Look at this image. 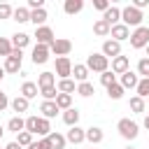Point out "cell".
Segmentation results:
<instances>
[{"mask_svg":"<svg viewBox=\"0 0 149 149\" xmlns=\"http://www.w3.org/2000/svg\"><path fill=\"white\" fill-rule=\"evenodd\" d=\"M142 19H144V14L140 12V9H135L133 5H128V7H123L121 9V23L123 26H135V28H140V23H142Z\"/></svg>","mask_w":149,"mask_h":149,"instance_id":"cell-1","label":"cell"},{"mask_svg":"<svg viewBox=\"0 0 149 149\" xmlns=\"http://www.w3.org/2000/svg\"><path fill=\"white\" fill-rule=\"evenodd\" d=\"M116 130H119V135H121L123 140H135V137L140 135V126H137L135 121H130V119H119Z\"/></svg>","mask_w":149,"mask_h":149,"instance_id":"cell-2","label":"cell"},{"mask_svg":"<svg viewBox=\"0 0 149 149\" xmlns=\"http://www.w3.org/2000/svg\"><path fill=\"white\" fill-rule=\"evenodd\" d=\"M128 40H130V47H133V49H147V44H149V28H147V26L135 28Z\"/></svg>","mask_w":149,"mask_h":149,"instance_id":"cell-3","label":"cell"},{"mask_svg":"<svg viewBox=\"0 0 149 149\" xmlns=\"http://www.w3.org/2000/svg\"><path fill=\"white\" fill-rule=\"evenodd\" d=\"M86 68H88V72L93 70V72H105V70H109V58H105L102 54H91L88 58H86Z\"/></svg>","mask_w":149,"mask_h":149,"instance_id":"cell-4","label":"cell"},{"mask_svg":"<svg viewBox=\"0 0 149 149\" xmlns=\"http://www.w3.org/2000/svg\"><path fill=\"white\" fill-rule=\"evenodd\" d=\"M21 63H23V51H21V49H14V51H12V56H7V58H5L2 70H5V72H9V74H16V72L21 70Z\"/></svg>","mask_w":149,"mask_h":149,"instance_id":"cell-5","label":"cell"},{"mask_svg":"<svg viewBox=\"0 0 149 149\" xmlns=\"http://www.w3.org/2000/svg\"><path fill=\"white\" fill-rule=\"evenodd\" d=\"M49 51L56 54V56H68V54L72 51V42L65 40V37H56V40L49 44Z\"/></svg>","mask_w":149,"mask_h":149,"instance_id":"cell-6","label":"cell"},{"mask_svg":"<svg viewBox=\"0 0 149 149\" xmlns=\"http://www.w3.org/2000/svg\"><path fill=\"white\" fill-rule=\"evenodd\" d=\"M56 74H58L61 79H70V74H72V63H70L68 56H58V58H56Z\"/></svg>","mask_w":149,"mask_h":149,"instance_id":"cell-7","label":"cell"},{"mask_svg":"<svg viewBox=\"0 0 149 149\" xmlns=\"http://www.w3.org/2000/svg\"><path fill=\"white\" fill-rule=\"evenodd\" d=\"M49 54H51V51H49V47H47V44H35V47H33V56H30V58H33V63H35V65H42V63H47V61H49Z\"/></svg>","mask_w":149,"mask_h":149,"instance_id":"cell-8","label":"cell"},{"mask_svg":"<svg viewBox=\"0 0 149 149\" xmlns=\"http://www.w3.org/2000/svg\"><path fill=\"white\" fill-rule=\"evenodd\" d=\"M105 58H116V56H121V44L119 42H114V40H105L102 42V51H100Z\"/></svg>","mask_w":149,"mask_h":149,"instance_id":"cell-9","label":"cell"},{"mask_svg":"<svg viewBox=\"0 0 149 149\" xmlns=\"http://www.w3.org/2000/svg\"><path fill=\"white\" fill-rule=\"evenodd\" d=\"M109 35L114 37V42H119V44H121L123 40H128V37H130V28H128V26H123V23H116V26H112V28H109Z\"/></svg>","mask_w":149,"mask_h":149,"instance_id":"cell-10","label":"cell"},{"mask_svg":"<svg viewBox=\"0 0 149 149\" xmlns=\"http://www.w3.org/2000/svg\"><path fill=\"white\" fill-rule=\"evenodd\" d=\"M35 37H37V44H51L56 37H54V30L49 26H42V28H35Z\"/></svg>","mask_w":149,"mask_h":149,"instance_id":"cell-11","label":"cell"},{"mask_svg":"<svg viewBox=\"0 0 149 149\" xmlns=\"http://www.w3.org/2000/svg\"><path fill=\"white\" fill-rule=\"evenodd\" d=\"M128 70H130L128 56H116V58H112V72H114V74H123V72H128Z\"/></svg>","mask_w":149,"mask_h":149,"instance_id":"cell-12","label":"cell"},{"mask_svg":"<svg viewBox=\"0 0 149 149\" xmlns=\"http://www.w3.org/2000/svg\"><path fill=\"white\" fill-rule=\"evenodd\" d=\"M84 140H86V130L79 128V126H72L65 135V142H72V144H81Z\"/></svg>","mask_w":149,"mask_h":149,"instance_id":"cell-13","label":"cell"},{"mask_svg":"<svg viewBox=\"0 0 149 149\" xmlns=\"http://www.w3.org/2000/svg\"><path fill=\"white\" fill-rule=\"evenodd\" d=\"M102 21H107V23H109V28H112V26H116V23L121 21V9H119V7H114V5H109V9H107V12H102Z\"/></svg>","mask_w":149,"mask_h":149,"instance_id":"cell-14","label":"cell"},{"mask_svg":"<svg viewBox=\"0 0 149 149\" xmlns=\"http://www.w3.org/2000/svg\"><path fill=\"white\" fill-rule=\"evenodd\" d=\"M137 81H140V77H137V72H133V70H128V72H123L121 74V86H123V91L126 88H135L137 86Z\"/></svg>","mask_w":149,"mask_h":149,"instance_id":"cell-15","label":"cell"},{"mask_svg":"<svg viewBox=\"0 0 149 149\" xmlns=\"http://www.w3.org/2000/svg\"><path fill=\"white\" fill-rule=\"evenodd\" d=\"M40 112H42V116H44V119H54L61 109L56 107V102H54V100H44V102L40 105Z\"/></svg>","mask_w":149,"mask_h":149,"instance_id":"cell-16","label":"cell"},{"mask_svg":"<svg viewBox=\"0 0 149 149\" xmlns=\"http://www.w3.org/2000/svg\"><path fill=\"white\" fill-rule=\"evenodd\" d=\"M47 142H49V149H65V135L61 133H49L47 135Z\"/></svg>","mask_w":149,"mask_h":149,"instance_id":"cell-17","label":"cell"},{"mask_svg":"<svg viewBox=\"0 0 149 149\" xmlns=\"http://www.w3.org/2000/svg\"><path fill=\"white\" fill-rule=\"evenodd\" d=\"M49 86H56V74L54 72H42L37 77V88H49Z\"/></svg>","mask_w":149,"mask_h":149,"instance_id":"cell-18","label":"cell"},{"mask_svg":"<svg viewBox=\"0 0 149 149\" xmlns=\"http://www.w3.org/2000/svg\"><path fill=\"white\" fill-rule=\"evenodd\" d=\"M102 128H98V126H91V128H86V140L91 142V144H100L102 142Z\"/></svg>","mask_w":149,"mask_h":149,"instance_id":"cell-19","label":"cell"},{"mask_svg":"<svg viewBox=\"0 0 149 149\" xmlns=\"http://www.w3.org/2000/svg\"><path fill=\"white\" fill-rule=\"evenodd\" d=\"M28 42H30L28 33H14L12 35V47L14 49H23V47H28Z\"/></svg>","mask_w":149,"mask_h":149,"instance_id":"cell-20","label":"cell"},{"mask_svg":"<svg viewBox=\"0 0 149 149\" xmlns=\"http://www.w3.org/2000/svg\"><path fill=\"white\" fill-rule=\"evenodd\" d=\"M37 93H40V88H37V84H35V81H23V86H21V95H23L26 100L35 98Z\"/></svg>","mask_w":149,"mask_h":149,"instance_id":"cell-21","label":"cell"},{"mask_svg":"<svg viewBox=\"0 0 149 149\" xmlns=\"http://www.w3.org/2000/svg\"><path fill=\"white\" fill-rule=\"evenodd\" d=\"M7 130H12V133H21V130H26V119H21V116H12L9 121H7Z\"/></svg>","mask_w":149,"mask_h":149,"instance_id":"cell-22","label":"cell"},{"mask_svg":"<svg viewBox=\"0 0 149 149\" xmlns=\"http://www.w3.org/2000/svg\"><path fill=\"white\" fill-rule=\"evenodd\" d=\"M63 9H65V14H79L81 9H84V2L81 0H65V5H63Z\"/></svg>","mask_w":149,"mask_h":149,"instance_id":"cell-23","label":"cell"},{"mask_svg":"<svg viewBox=\"0 0 149 149\" xmlns=\"http://www.w3.org/2000/svg\"><path fill=\"white\" fill-rule=\"evenodd\" d=\"M47 19H49V16H47V9H44V7H42V9H35V12H30V21L35 23V28H42Z\"/></svg>","mask_w":149,"mask_h":149,"instance_id":"cell-24","label":"cell"},{"mask_svg":"<svg viewBox=\"0 0 149 149\" xmlns=\"http://www.w3.org/2000/svg\"><path fill=\"white\" fill-rule=\"evenodd\" d=\"M56 88H58V93H68V95H72V93H77V84H74L72 79H61Z\"/></svg>","mask_w":149,"mask_h":149,"instance_id":"cell-25","label":"cell"},{"mask_svg":"<svg viewBox=\"0 0 149 149\" xmlns=\"http://www.w3.org/2000/svg\"><path fill=\"white\" fill-rule=\"evenodd\" d=\"M63 121L72 128V126H77V121H79V109L77 107H70V109H65L63 112Z\"/></svg>","mask_w":149,"mask_h":149,"instance_id":"cell-26","label":"cell"},{"mask_svg":"<svg viewBox=\"0 0 149 149\" xmlns=\"http://www.w3.org/2000/svg\"><path fill=\"white\" fill-rule=\"evenodd\" d=\"M12 19L19 21V23H26V21H30V9L28 7H16L12 12Z\"/></svg>","mask_w":149,"mask_h":149,"instance_id":"cell-27","label":"cell"},{"mask_svg":"<svg viewBox=\"0 0 149 149\" xmlns=\"http://www.w3.org/2000/svg\"><path fill=\"white\" fill-rule=\"evenodd\" d=\"M72 74H74V81H79V84H81V81H86V79H88V68L77 63V65H72Z\"/></svg>","mask_w":149,"mask_h":149,"instance_id":"cell-28","label":"cell"},{"mask_svg":"<svg viewBox=\"0 0 149 149\" xmlns=\"http://www.w3.org/2000/svg\"><path fill=\"white\" fill-rule=\"evenodd\" d=\"M54 102H56V107H58V109H63V112H65V109H70V107H72V95H68V93H58Z\"/></svg>","mask_w":149,"mask_h":149,"instance_id":"cell-29","label":"cell"},{"mask_svg":"<svg viewBox=\"0 0 149 149\" xmlns=\"http://www.w3.org/2000/svg\"><path fill=\"white\" fill-rule=\"evenodd\" d=\"M93 33H95L98 37H107V35H109V23L102 21V19H98V21L93 23Z\"/></svg>","mask_w":149,"mask_h":149,"instance_id":"cell-30","label":"cell"},{"mask_svg":"<svg viewBox=\"0 0 149 149\" xmlns=\"http://www.w3.org/2000/svg\"><path fill=\"white\" fill-rule=\"evenodd\" d=\"M9 105H12V109H14L16 114H21V112H28V100H26L23 95H16V98H14Z\"/></svg>","mask_w":149,"mask_h":149,"instance_id":"cell-31","label":"cell"},{"mask_svg":"<svg viewBox=\"0 0 149 149\" xmlns=\"http://www.w3.org/2000/svg\"><path fill=\"white\" fill-rule=\"evenodd\" d=\"M128 107L133 109V114H142V112H144V107H147V102H144L142 98L133 95V98H130V102H128Z\"/></svg>","mask_w":149,"mask_h":149,"instance_id":"cell-32","label":"cell"},{"mask_svg":"<svg viewBox=\"0 0 149 149\" xmlns=\"http://www.w3.org/2000/svg\"><path fill=\"white\" fill-rule=\"evenodd\" d=\"M51 133V126H49V119H44V116H37V135H42V137H47Z\"/></svg>","mask_w":149,"mask_h":149,"instance_id":"cell-33","label":"cell"},{"mask_svg":"<svg viewBox=\"0 0 149 149\" xmlns=\"http://www.w3.org/2000/svg\"><path fill=\"white\" fill-rule=\"evenodd\" d=\"M135 91H137V98H149V77L147 79H140L137 81V86H135Z\"/></svg>","mask_w":149,"mask_h":149,"instance_id":"cell-34","label":"cell"},{"mask_svg":"<svg viewBox=\"0 0 149 149\" xmlns=\"http://www.w3.org/2000/svg\"><path fill=\"white\" fill-rule=\"evenodd\" d=\"M77 93H79L81 98H88V95H93L95 91H93V84H91V81H81V84H77Z\"/></svg>","mask_w":149,"mask_h":149,"instance_id":"cell-35","label":"cell"},{"mask_svg":"<svg viewBox=\"0 0 149 149\" xmlns=\"http://www.w3.org/2000/svg\"><path fill=\"white\" fill-rule=\"evenodd\" d=\"M107 95L112 98V100H121V95H123V86L116 81V84H112V86H107Z\"/></svg>","mask_w":149,"mask_h":149,"instance_id":"cell-36","label":"cell"},{"mask_svg":"<svg viewBox=\"0 0 149 149\" xmlns=\"http://www.w3.org/2000/svg\"><path fill=\"white\" fill-rule=\"evenodd\" d=\"M14 142H16L19 147H30V144H33V135H30L28 130H21V133H19V137H16Z\"/></svg>","mask_w":149,"mask_h":149,"instance_id":"cell-37","label":"cell"},{"mask_svg":"<svg viewBox=\"0 0 149 149\" xmlns=\"http://www.w3.org/2000/svg\"><path fill=\"white\" fill-rule=\"evenodd\" d=\"M12 51H14V47H12V40H7V37H0V56H12Z\"/></svg>","mask_w":149,"mask_h":149,"instance_id":"cell-38","label":"cell"},{"mask_svg":"<svg viewBox=\"0 0 149 149\" xmlns=\"http://www.w3.org/2000/svg\"><path fill=\"white\" fill-rule=\"evenodd\" d=\"M100 84H102V86H112V84H116V74H114L112 70H105V72L100 74Z\"/></svg>","mask_w":149,"mask_h":149,"instance_id":"cell-39","label":"cell"},{"mask_svg":"<svg viewBox=\"0 0 149 149\" xmlns=\"http://www.w3.org/2000/svg\"><path fill=\"white\" fill-rule=\"evenodd\" d=\"M40 95H42L44 100H56V95H58V88H56V86H49V88H40Z\"/></svg>","mask_w":149,"mask_h":149,"instance_id":"cell-40","label":"cell"},{"mask_svg":"<svg viewBox=\"0 0 149 149\" xmlns=\"http://www.w3.org/2000/svg\"><path fill=\"white\" fill-rule=\"evenodd\" d=\"M137 74H142V79L149 77V58H140V63H137Z\"/></svg>","mask_w":149,"mask_h":149,"instance_id":"cell-41","label":"cell"},{"mask_svg":"<svg viewBox=\"0 0 149 149\" xmlns=\"http://www.w3.org/2000/svg\"><path fill=\"white\" fill-rule=\"evenodd\" d=\"M26 130L30 135H37V116H28L26 119Z\"/></svg>","mask_w":149,"mask_h":149,"instance_id":"cell-42","label":"cell"},{"mask_svg":"<svg viewBox=\"0 0 149 149\" xmlns=\"http://www.w3.org/2000/svg\"><path fill=\"white\" fill-rule=\"evenodd\" d=\"M12 12H14V9H12L7 2H2V5H0V19H9V16H12Z\"/></svg>","mask_w":149,"mask_h":149,"instance_id":"cell-43","label":"cell"},{"mask_svg":"<svg viewBox=\"0 0 149 149\" xmlns=\"http://www.w3.org/2000/svg\"><path fill=\"white\" fill-rule=\"evenodd\" d=\"M28 149H49V142H47V137H42V140H37V142H33Z\"/></svg>","mask_w":149,"mask_h":149,"instance_id":"cell-44","label":"cell"},{"mask_svg":"<svg viewBox=\"0 0 149 149\" xmlns=\"http://www.w3.org/2000/svg\"><path fill=\"white\" fill-rule=\"evenodd\" d=\"M93 7L100 9V12H107V9H109V2H107V0H93Z\"/></svg>","mask_w":149,"mask_h":149,"instance_id":"cell-45","label":"cell"},{"mask_svg":"<svg viewBox=\"0 0 149 149\" xmlns=\"http://www.w3.org/2000/svg\"><path fill=\"white\" fill-rule=\"evenodd\" d=\"M7 105H9V98H7V93H2V91H0V112H5V109H7Z\"/></svg>","mask_w":149,"mask_h":149,"instance_id":"cell-46","label":"cell"},{"mask_svg":"<svg viewBox=\"0 0 149 149\" xmlns=\"http://www.w3.org/2000/svg\"><path fill=\"white\" fill-rule=\"evenodd\" d=\"M133 7H135V9H140V12H142V9H144V7H149V0H133Z\"/></svg>","mask_w":149,"mask_h":149,"instance_id":"cell-47","label":"cell"},{"mask_svg":"<svg viewBox=\"0 0 149 149\" xmlns=\"http://www.w3.org/2000/svg\"><path fill=\"white\" fill-rule=\"evenodd\" d=\"M5 149H23V147H19V144H16V142H9V144H7V147H5Z\"/></svg>","mask_w":149,"mask_h":149,"instance_id":"cell-48","label":"cell"},{"mask_svg":"<svg viewBox=\"0 0 149 149\" xmlns=\"http://www.w3.org/2000/svg\"><path fill=\"white\" fill-rule=\"evenodd\" d=\"M144 128H147V130H149V114H147V116H144Z\"/></svg>","mask_w":149,"mask_h":149,"instance_id":"cell-49","label":"cell"},{"mask_svg":"<svg viewBox=\"0 0 149 149\" xmlns=\"http://www.w3.org/2000/svg\"><path fill=\"white\" fill-rule=\"evenodd\" d=\"M2 77H5V70H2V68H0V79H2Z\"/></svg>","mask_w":149,"mask_h":149,"instance_id":"cell-50","label":"cell"},{"mask_svg":"<svg viewBox=\"0 0 149 149\" xmlns=\"http://www.w3.org/2000/svg\"><path fill=\"white\" fill-rule=\"evenodd\" d=\"M2 133H5V130H2V126H0V140H2Z\"/></svg>","mask_w":149,"mask_h":149,"instance_id":"cell-51","label":"cell"},{"mask_svg":"<svg viewBox=\"0 0 149 149\" xmlns=\"http://www.w3.org/2000/svg\"><path fill=\"white\" fill-rule=\"evenodd\" d=\"M147 56H149V44H147Z\"/></svg>","mask_w":149,"mask_h":149,"instance_id":"cell-52","label":"cell"},{"mask_svg":"<svg viewBox=\"0 0 149 149\" xmlns=\"http://www.w3.org/2000/svg\"><path fill=\"white\" fill-rule=\"evenodd\" d=\"M126 149H135V147H126Z\"/></svg>","mask_w":149,"mask_h":149,"instance_id":"cell-53","label":"cell"},{"mask_svg":"<svg viewBox=\"0 0 149 149\" xmlns=\"http://www.w3.org/2000/svg\"><path fill=\"white\" fill-rule=\"evenodd\" d=\"M147 100H149V98H147Z\"/></svg>","mask_w":149,"mask_h":149,"instance_id":"cell-54","label":"cell"},{"mask_svg":"<svg viewBox=\"0 0 149 149\" xmlns=\"http://www.w3.org/2000/svg\"><path fill=\"white\" fill-rule=\"evenodd\" d=\"M91 149H93V147H91Z\"/></svg>","mask_w":149,"mask_h":149,"instance_id":"cell-55","label":"cell"}]
</instances>
